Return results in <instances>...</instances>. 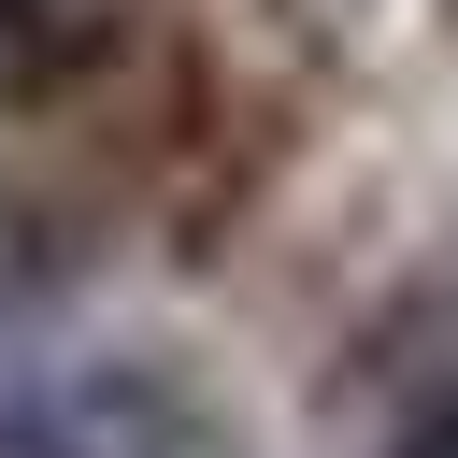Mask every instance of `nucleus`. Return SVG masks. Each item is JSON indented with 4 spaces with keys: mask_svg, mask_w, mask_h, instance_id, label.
Returning a JSON list of instances; mask_svg holds the SVG:
<instances>
[{
    "mask_svg": "<svg viewBox=\"0 0 458 458\" xmlns=\"http://www.w3.org/2000/svg\"><path fill=\"white\" fill-rule=\"evenodd\" d=\"M186 401L157 372H72V386H29L0 401V458H186Z\"/></svg>",
    "mask_w": 458,
    "mask_h": 458,
    "instance_id": "f257e3e1",
    "label": "nucleus"
},
{
    "mask_svg": "<svg viewBox=\"0 0 458 458\" xmlns=\"http://www.w3.org/2000/svg\"><path fill=\"white\" fill-rule=\"evenodd\" d=\"M57 272H72V243H57V229H43V215L0 186V329H14L29 301H57Z\"/></svg>",
    "mask_w": 458,
    "mask_h": 458,
    "instance_id": "f03ea898",
    "label": "nucleus"
},
{
    "mask_svg": "<svg viewBox=\"0 0 458 458\" xmlns=\"http://www.w3.org/2000/svg\"><path fill=\"white\" fill-rule=\"evenodd\" d=\"M86 29H100V0H0V57H14V72L86 57Z\"/></svg>",
    "mask_w": 458,
    "mask_h": 458,
    "instance_id": "7ed1b4c3",
    "label": "nucleus"
},
{
    "mask_svg": "<svg viewBox=\"0 0 458 458\" xmlns=\"http://www.w3.org/2000/svg\"><path fill=\"white\" fill-rule=\"evenodd\" d=\"M386 458H458V401H429V415H415V429H401Z\"/></svg>",
    "mask_w": 458,
    "mask_h": 458,
    "instance_id": "20e7f679",
    "label": "nucleus"
}]
</instances>
